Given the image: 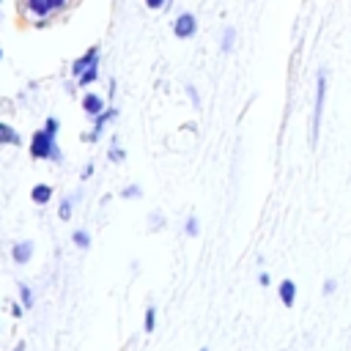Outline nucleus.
<instances>
[{
    "label": "nucleus",
    "instance_id": "obj_1",
    "mask_svg": "<svg viewBox=\"0 0 351 351\" xmlns=\"http://www.w3.org/2000/svg\"><path fill=\"white\" fill-rule=\"evenodd\" d=\"M69 5H74V0H19V8L36 19H47L55 16L60 11H66Z\"/></svg>",
    "mask_w": 351,
    "mask_h": 351
},
{
    "label": "nucleus",
    "instance_id": "obj_2",
    "mask_svg": "<svg viewBox=\"0 0 351 351\" xmlns=\"http://www.w3.org/2000/svg\"><path fill=\"white\" fill-rule=\"evenodd\" d=\"M30 156L33 159H60V151L55 145V134H49L47 129L36 132L30 140Z\"/></svg>",
    "mask_w": 351,
    "mask_h": 351
},
{
    "label": "nucleus",
    "instance_id": "obj_3",
    "mask_svg": "<svg viewBox=\"0 0 351 351\" xmlns=\"http://www.w3.org/2000/svg\"><path fill=\"white\" fill-rule=\"evenodd\" d=\"M324 99H326V71H318V80H315V107H313V129H310L313 143H318V129H321V115H324Z\"/></svg>",
    "mask_w": 351,
    "mask_h": 351
},
{
    "label": "nucleus",
    "instance_id": "obj_4",
    "mask_svg": "<svg viewBox=\"0 0 351 351\" xmlns=\"http://www.w3.org/2000/svg\"><path fill=\"white\" fill-rule=\"evenodd\" d=\"M173 33H176L178 38H189V36H195V33H197V19H195L192 14H181V16L173 22Z\"/></svg>",
    "mask_w": 351,
    "mask_h": 351
},
{
    "label": "nucleus",
    "instance_id": "obj_5",
    "mask_svg": "<svg viewBox=\"0 0 351 351\" xmlns=\"http://www.w3.org/2000/svg\"><path fill=\"white\" fill-rule=\"evenodd\" d=\"M115 115H118V112H115L112 107H107V110H101V112L96 115V121H93V132H88V134H85V140H88V143H90V140H96V137L101 134V129H104V123H107V121H112Z\"/></svg>",
    "mask_w": 351,
    "mask_h": 351
},
{
    "label": "nucleus",
    "instance_id": "obj_6",
    "mask_svg": "<svg viewBox=\"0 0 351 351\" xmlns=\"http://www.w3.org/2000/svg\"><path fill=\"white\" fill-rule=\"evenodd\" d=\"M96 60H99V47H90V49H88V52L80 58V60H74V66H71V74H74V77H80V74H82L88 66H93Z\"/></svg>",
    "mask_w": 351,
    "mask_h": 351
},
{
    "label": "nucleus",
    "instance_id": "obj_7",
    "mask_svg": "<svg viewBox=\"0 0 351 351\" xmlns=\"http://www.w3.org/2000/svg\"><path fill=\"white\" fill-rule=\"evenodd\" d=\"M82 110L88 112V115H99L101 110H104V99L99 96V93H85V99H82Z\"/></svg>",
    "mask_w": 351,
    "mask_h": 351
},
{
    "label": "nucleus",
    "instance_id": "obj_8",
    "mask_svg": "<svg viewBox=\"0 0 351 351\" xmlns=\"http://www.w3.org/2000/svg\"><path fill=\"white\" fill-rule=\"evenodd\" d=\"M11 255H14V261H16V263H27V261H30V255H33V241H19V244H14Z\"/></svg>",
    "mask_w": 351,
    "mask_h": 351
},
{
    "label": "nucleus",
    "instance_id": "obj_9",
    "mask_svg": "<svg viewBox=\"0 0 351 351\" xmlns=\"http://www.w3.org/2000/svg\"><path fill=\"white\" fill-rule=\"evenodd\" d=\"M280 299H282L285 307H293V302H296V285H293V280H282L280 282Z\"/></svg>",
    "mask_w": 351,
    "mask_h": 351
},
{
    "label": "nucleus",
    "instance_id": "obj_10",
    "mask_svg": "<svg viewBox=\"0 0 351 351\" xmlns=\"http://www.w3.org/2000/svg\"><path fill=\"white\" fill-rule=\"evenodd\" d=\"M30 197H33V203H47V200L52 197V186H47V184H36L33 192H30Z\"/></svg>",
    "mask_w": 351,
    "mask_h": 351
},
{
    "label": "nucleus",
    "instance_id": "obj_11",
    "mask_svg": "<svg viewBox=\"0 0 351 351\" xmlns=\"http://www.w3.org/2000/svg\"><path fill=\"white\" fill-rule=\"evenodd\" d=\"M16 143H19V134L8 123H0V145H16Z\"/></svg>",
    "mask_w": 351,
    "mask_h": 351
},
{
    "label": "nucleus",
    "instance_id": "obj_12",
    "mask_svg": "<svg viewBox=\"0 0 351 351\" xmlns=\"http://www.w3.org/2000/svg\"><path fill=\"white\" fill-rule=\"evenodd\" d=\"M96 77H99V63L88 66V69H85V71H82V74L77 77V85H90V82H93Z\"/></svg>",
    "mask_w": 351,
    "mask_h": 351
},
{
    "label": "nucleus",
    "instance_id": "obj_13",
    "mask_svg": "<svg viewBox=\"0 0 351 351\" xmlns=\"http://www.w3.org/2000/svg\"><path fill=\"white\" fill-rule=\"evenodd\" d=\"M71 239H74V244H77V247H82V250H85V247H90V236H88L85 230H74V236H71Z\"/></svg>",
    "mask_w": 351,
    "mask_h": 351
},
{
    "label": "nucleus",
    "instance_id": "obj_14",
    "mask_svg": "<svg viewBox=\"0 0 351 351\" xmlns=\"http://www.w3.org/2000/svg\"><path fill=\"white\" fill-rule=\"evenodd\" d=\"M19 296H22V307H33V293H30V288L25 282L19 285Z\"/></svg>",
    "mask_w": 351,
    "mask_h": 351
},
{
    "label": "nucleus",
    "instance_id": "obj_15",
    "mask_svg": "<svg viewBox=\"0 0 351 351\" xmlns=\"http://www.w3.org/2000/svg\"><path fill=\"white\" fill-rule=\"evenodd\" d=\"M154 326H156V310L148 307L145 310V332H154Z\"/></svg>",
    "mask_w": 351,
    "mask_h": 351
},
{
    "label": "nucleus",
    "instance_id": "obj_16",
    "mask_svg": "<svg viewBox=\"0 0 351 351\" xmlns=\"http://www.w3.org/2000/svg\"><path fill=\"white\" fill-rule=\"evenodd\" d=\"M233 38H236V36H233V30L228 27V30H225V36H222V52H228V49L233 47Z\"/></svg>",
    "mask_w": 351,
    "mask_h": 351
},
{
    "label": "nucleus",
    "instance_id": "obj_17",
    "mask_svg": "<svg viewBox=\"0 0 351 351\" xmlns=\"http://www.w3.org/2000/svg\"><path fill=\"white\" fill-rule=\"evenodd\" d=\"M44 129H47L49 134H58V129H60V121H58L55 115H49V118H47V126H44Z\"/></svg>",
    "mask_w": 351,
    "mask_h": 351
},
{
    "label": "nucleus",
    "instance_id": "obj_18",
    "mask_svg": "<svg viewBox=\"0 0 351 351\" xmlns=\"http://www.w3.org/2000/svg\"><path fill=\"white\" fill-rule=\"evenodd\" d=\"M197 228H200V225H197V217H189L186 225H184V230H186L189 236H197Z\"/></svg>",
    "mask_w": 351,
    "mask_h": 351
},
{
    "label": "nucleus",
    "instance_id": "obj_19",
    "mask_svg": "<svg viewBox=\"0 0 351 351\" xmlns=\"http://www.w3.org/2000/svg\"><path fill=\"white\" fill-rule=\"evenodd\" d=\"M69 217H71V197H66L60 203V219H69Z\"/></svg>",
    "mask_w": 351,
    "mask_h": 351
},
{
    "label": "nucleus",
    "instance_id": "obj_20",
    "mask_svg": "<svg viewBox=\"0 0 351 351\" xmlns=\"http://www.w3.org/2000/svg\"><path fill=\"white\" fill-rule=\"evenodd\" d=\"M121 195H123V197H137V195H140V186H134V184H132V186H126Z\"/></svg>",
    "mask_w": 351,
    "mask_h": 351
},
{
    "label": "nucleus",
    "instance_id": "obj_21",
    "mask_svg": "<svg viewBox=\"0 0 351 351\" xmlns=\"http://www.w3.org/2000/svg\"><path fill=\"white\" fill-rule=\"evenodd\" d=\"M110 159H112V162H118V159H123V151H118V148L112 145V148H110Z\"/></svg>",
    "mask_w": 351,
    "mask_h": 351
},
{
    "label": "nucleus",
    "instance_id": "obj_22",
    "mask_svg": "<svg viewBox=\"0 0 351 351\" xmlns=\"http://www.w3.org/2000/svg\"><path fill=\"white\" fill-rule=\"evenodd\" d=\"M335 288H337L335 280H326V282H324V293H335Z\"/></svg>",
    "mask_w": 351,
    "mask_h": 351
},
{
    "label": "nucleus",
    "instance_id": "obj_23",
    "mask_svg": "<svg viewBox=\"0 0 351 351\" xmlns=\"http://www.w3.org/2000/svg\"><path fill=\"white\" fill-rule=\"evenodd\" d=\"M159 225H162V217H159V214H151V228H154V230H156V228H159Z\"/></svg>",
    "mask_w": 351,
    "mask_h": 351
},
{
    "label": "nucleus",
    "instance_id": "obj_24",
    "mask_svg": "<svg viewBox=\"0 0 351 351\" xmlns=\"http://www.w3.org/2000/svg\"><path fill=\"white\" fill-rule=\"evenodd\" d=\"M145 5H148V8H162L165 0H145Z\"/></svg>",
    "mask_w": 351,
    "mask_h": 351
},
{
    "label": "nucleus",
    "instance_id": "obj_25",
    "mask_svg": "<svg viewBox=\"0 0 351 351\" xmlns=\"http://www.w3.org/2000/svg\"><path fill=\"white\" fill-rule=\"evenodd\" d=\"M14 351H25V346H22V343H19V346H16V348H14Z\"/></svg>",
    "mask_w": 351,
    "mask_h": 351
},
{
    "label": "nucleus",
    "instance_id": "obj_26",
    "mask_svg": "<svg viewBox=\"0 0 351 351\" xmlns=\"http://www.w3.org/2000/svg\"><path fill=\"white\" fill-rule=\"evenodd\" d=\"M0 58H3V49H0Z\"/></svg>",
    "mask_w": 351,
    "mask_h": 351
},
{
    "label": "nucleus",
    "instance_id": "obj_27",
    "mask_svg": "<svg viewBox=\"0 0 351 351\" xmlns=\"http://www.w3.org/2000/svg\"><path fill=\"white\" fill-rule=\"evenodd\" d=\"M200 351H206V348H200Z\"/></svg>",
    "mask_w": 351,
    "mask_h": 351
}]
</instances>
